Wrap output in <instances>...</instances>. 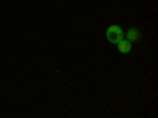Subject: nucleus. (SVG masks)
I'll return each mask as SVG.
<instances>
[{"label": "nucleus", "mask_w": 158, "mask_h": 118, "mask_svg": "<svg viewBox=\"0 0 158 118\" xmlns=\"http://www.w3.org/2000/svg\"><path fill=\"white\" fill-rule=\"evenodd\" d=\"M125 39H128L130 43H136V41L141 39V32L138 29H135V27H131V29H128L125 32Z\"/></svg>", "instance_id": "7ed1b4c3"}, {"label": "nucleus", "mask_w": 158, "mask_h": 118, "mask_svg": "<svg viewBox=\"0 0 158 118\" xmlns=\"http://www.w3.org/2000/svg\"><path fill=\"white\" fill-rule=\"evenodd\" d=\"M117 49H118V52H120V54H130V52H131V49H133V43H130L128 41V39H118V41H117Z\"/></svg>", "instance_id": "f03ea898"}, {"label": "nucleus", "mask_w": 158, "mask_h": 118, "mask_svg": "<svg viewBox=\"0 0 158 118\" xmlns=\"http://www.w3.org/2000/svg\"><path fill=\"white\" fill-rule=\"evenodd\" d=\"M106 38H108V41L111 44H117L118 39H122L123 38V29L120 27V25H109V27L106 29Z\"/></svg>", "instance_id": "f257e3e1"}]
</instances>
